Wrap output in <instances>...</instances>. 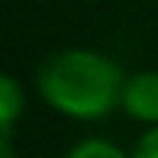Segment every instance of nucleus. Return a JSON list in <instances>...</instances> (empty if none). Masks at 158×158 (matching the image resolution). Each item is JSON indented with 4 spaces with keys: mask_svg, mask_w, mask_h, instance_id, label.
<instances>
[{
    "mask_svg": "<svg viewBox=\"0 0 158 158\" xmlns=\"http://www.w3.org/2000/svg\"><path fill=\"white\" fill-rule=\"evenodd\" d=\"M123 74L112 58L89 49H63L37 70L42 98L65 116L100 118L121 102Z\"/></svg>",
    "mask_w": 158,
    "mask_h": 158,
    "instance_id": "1",
    "label": "nucleus"
},
{
    "mask_svg": "<svg viewBox=\"0 0 158 158\" xmlns=\"http://www.w3.org/2000/svg\"><path fill=\"white\" fill-rule=\"evenodd\" d=\"M121 107L144 123H158V72L133 74L121 91Z\"/></svg>",
    "mask_w": 158,
    "mask_h": 158,
    "instance_id": "2",
    "label": "nucleus"
},
{
    "mask_svg": "<svg viewBox=\"0 0 158 158\" xmlns=\"http://www.w3.org/2000/svg\"><path fill=\"white\" fill-rule=\"evenodd\" d=\"M23 109V95L21 89L12 77L2 74L0 77V128H2V137H7L12 128V121L21 114Z\"/></svg>",
    "mask_w": 158,
    "mask_h": 158,
    "instance_id": "3",
    "label": "nucleus"
},
{
    "mask_svg": "<svg viewBox=\"0 0 158 158\" xmlns=\"http://www.w3.org/2000/svg\"><path fill=\"white\" fill-rule=\"evenodd\" d=\"M68 158H128V156L116 144L107 142V139L91 137V139H84V142L74 144L70 149Z\"/></svg>",
    "mask_w": 158,
    "mask_h": 158,
    "instance_id": "4",
    "label": "nucleus"
},
{
    "mask_svg": "<svg viewBox=\"0 0 158 158\" xmlns=\"http://www.w3.org/2000/svg\"><path fill=\"white\" fill-rule=\"evenodd\" d=\"M130 158H158V126L149 128L147 133L137 139Z\"/></svg>",
    "mask_w": 158,
    "mask_h": 158,
    "instance_id": "5",
    "label": "nucleus"
},
{
    "mask_svg": "<svg viewBox=\"0 0 158 158\" xmlns=\"http://www.w3.org/2000/svg\"><path fill=\"white\" fill-rule=\"evenodd\" d=\"M0 158H12V151H10V142H7V137L0 139Z\"/></svg>",
    "mask_w": 158,
    "mask_h": 158,
    "instance_id": "6",
    "label": "nucleus"
},
{
    "mask_svg": "<svg viewBox=\"0 0 158 158\" xmlns=\"http://www.w3.org/2000/svg\"><path fill=\"white\" fill-rule=\"evenodd\" d=\"M91 2H100V0H91Z\"/></svg>",
    "mask_w": 158,
    "mask_h": 158,
    "instance_id": "7",
    "label": "nucleus"
}]
</instances>
